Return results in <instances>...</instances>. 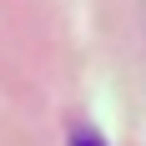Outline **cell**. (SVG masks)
I'll use <instances>...</instances> for the list:
<instances>
[{
	"label": "cell",
	"instance_id": "obj_1",
	"mask_svg": "<svg viewBox=\"0 0 146 146\" xmlns=\"http://www.w3.org/2000/svg\"><path fill=\"white\" fill-rule=\"evenodd\" d=\"M76 146H101V141H86V136H81V141H76Z\"/></svg>",
	"mask_w": 146,
	"mask_h": 146
}]
</instances>
